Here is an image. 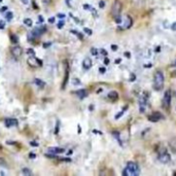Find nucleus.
<instances>
[{
    "mask_svg": "<svg viewBox=\"0 0 176 176\" xmlns=\"http://www.w3.org/2000/svg\"><path fill=\"white\" fill-rule=\"evenodd\" d=\"M105 71H106L105 67H100L99 68V72H100V73H105Z\"/></svg>",
    "mask_w": 176,
    "mask_h": 176,
    "instance_id": "c9c22d12",
    "label": "nucleus"
},
{
    "mask_svg": "<svg viewBox=\"0 0 176 176\" xmlns=\"http://www.w3.org/2000/svg\"><path fill=\"white\" fill-rule=\"evenodd\" d=\"M10 42L11 43H14V44H17L19 42V38L17 35H15V34H10Z\"/></svg>",
    "mask_w": 176,
    "mask_h": 176,
    "instance_id": "a211bd4d",
    "label": "nucleus"
},
{
    "mask_svg": "<svg viewBox=\"0 0 176 176\" xmlns=\"http://www.w3.org/2000/svg\"><path fill=\"white\" fill-rule=\"evenodd\" d=\"M6 143L7 144H16V142H14V141H7Z\"/></svg>",
    "mask_w": 176,
    "mask_h": 176,
    "instance_id": "5fc2aeb1",
    "label": "nucleus"
},
{
    "mask_svg": "<svg viewBox=\"0 0 176 176\" xmlns=\"http://www.w3.org/2000/svg\"><path fill=\"white\" fill-rule=\"evenodd\" d=\"M104 64H105V65H108V64H109V59L108 58L104 59Z\"/></svg>",
    "mask_w": 176,
    "mask_h": 176,
    "instance_id": "c03bdc74",
    "label": "nucleus"
},
{
    "mask_svg": "<svg viewBox=\"0 0 176 176\" xmlns=\"http://www.w3.org/2000/svg\"><path fill=\"white\" fill-rule=\"evenodd\" d=\"M93 133H95V134H99V135H102V132H101V131H97V130H93Z\"/></svg>",
    "mask_w": 176,
    "mask_h": 176,
    "instance_id": "a18cd8bd",
    "label": "nucleus"
},
{
    "mask_svg": "<svg viewBox=\"0 0 176 176\" xmlns=\"http://www.w3.org/2000/svg\"><path fill=\"white\" fill-rule=\"evenodd\" d=\"M73 83H75V84H80V81L77 79V78H75V79H73Z\"/></svg>",
    "mask_w": 176,
    "mask_h": 176,
    "instance_id": "8fccbe9b",
    "label": "nucleus"
},
{
    "mask_svg": "<svg viewBox=\"0 0 176 176\" xmlns=\"http://www.w3.org/2000/svg\"><path fill=\"white\" fill-rule=\"evenodd\" d=\"M34 59H35V61H36V63H37V65L39 66V67H41V66H42V64H43V63H42L41 60H40L39 58H34Z\"/></svg>",
    "mask_w": 176,
    "mask_h": 176,
    "instance_id": "c756f323",
    "label": "nucleus"
},
{
    "mask_svg": "<svg viewBox=\"0 0 176 176\" xmlns=\"http://www.w3.org/2000/svg\"><path fill=\"white\" fill-rule=\"evenodd\" d=\"M75 94L78 96L79 99L83 100V99H84V98L88 96V91H87V90H84V89H83V90H78V91H76Z\"/></svg>",
    "mask_w": 176,
    "mask_h": 176,
    "instance_id": "ddd939ff",
    "label": "nucleus"
},
{
    "mask_svg": "<svg viewBox=\"0 0 176 176\" xmlns=\"http://www.w3.org/2000/svg\"><path fill=\"white\" fill-rule=\"evenodd\" d=\"M77 130H78V134H80V133H81V128H80L79 125H78V127H77Z\"/></svg>",
    "mask_w": 176,
    "mask_h": 176,
    "instance_id": "864d4df0",
    "label": "nucleus"
},
{
    "mask_svg": "<svg viewBox=\"0 0 176 176\" xmlns=\"http://www.w3.org/2000/svg\"><path fill=\"white\" fill-rule=\"evenodd\" d=\"M63 26H64V21H61V22H59V23H58L57 28H58V29H62V28H63Z\"/></svg>",
    "mask_w": 176,
    "mask_h": 176,
    "instance_id": "2f4dec72",
    "label": "nucleus"
},
{
    "mask_svg": "<svg viewBox=\"0 0 176 176\" xmlns=\"http://www.w3.org/2000/svg\"><path fill=\"white\" fill-rule=\"evenodd\" d=\"M61 161H63V162H70L71 160L69 158H66V159H61Z\"/></svg>",
    "mask_w": 176,
    "mask_h": 176,
    "instance_id": "49530a36",
    "label": "nucleus"
},
{
    "mask_svg": "<svg viewBox=\"0 0 176 176\" xmlns=\"http://www.w3.org/2000/svg\"><path fill=\"white\" fill-rule=\"evenodd\" d=\"M121 11H122V2L119 0H115L113 2L112 8H111V15L113 16V18L121 16Z\"/></svg>",
    "mask_w": 176,
    "mask_h": 176,
    "instance_id": "423d86ee",
    "label": "nucleus"
},
{
    "mask_svg": "<svg viewBox=\"0 0 176 176\" xmlns=\"http://www.w3.org/2000/svg\"><path fill=\"white\" fill-rule=\"evenodd\" d=\"M45 157L49 158V159H56L57 158V154L51 153V152H48V153H45Z\"/></svg>",
    "mask_w": 176,
    "mask_h": 176,
    "instance_id": "393cba45",
    "label": "nucleus"
},
{
    "mask_svg": "<svg viewBox=\"0 0 176 176\" xmlns=\"http://www.w3.org/2000/svg\"><path fill=\"white\" fill-rule=\"evenodd\" d=\"M22 173H23V175H26V176H31V175H33L32 174V171L30 170V169H28V168H24L22 170Z\"/></svg>",
    "mask_w": 176,
    "mask_h": 176,
    "instance_id": "6ab92c4d",
    "label": "nucleus"
},
{
    "mask_svg": "<svg viewBox=\"0 0 176 176\" xmlns=\"http://www.w3.org/2000/svg\"><path fill=\"white\" fill-rule=\"evenodd\" d=\"M132 2L135 4V5H141L143 2H144V0H132Z\"/></svg>",
    "mask_w": 176,
    "mask_h": 176,
    "instance_id": "a878e982",
    "label": "nucleus"
},
{
    "mask_svg": "<svg viewBox=\"0 0 176 176\" xmlns=\"http://www.w3.org/2000/svg\"><path fill=\"white\" fill-rule=\"evenodd\" d=\"M30 145H31V146H38V143L37 142H35V141H31V142H30Z\"/></svg>",
    "mask_w": 176,
    "mask_h": 176,
    "instance_id": "4c0bfd02",
    "label": "nucleus"
},
{
    "mask_svg": "<svg viewBox=\"0 0 176 176\" xmlns=\"http://www.w3.org/2000/svg\"><path fill=\"white\" fill-rule=\"evenodd\" d=\"M26 53H27L28 55H30V56H35V51L33 50V49H28Z\"/></svg>",
    "mask_w": 176,
    "mask_h": 176,
    "instance_id": "c85d7f7f",
    "label": "nucleus"
},
{
    "mask_svg": "<svg viewBox=\"0 0 176 176\" xmlns=\"http://www.w3.org/2000/svg\"><path fill=\"white\" fill-rule=\"evenodd\" d=\"M50 2H51V0H43V3L46 4V5H48V4H50Z\"/></svg>",
    "mask_w": 176,
    "mask_h": 176,
    "instance_id": "09e8293b",
    "label": "nucleus"
},
{
    "mask_svg": "<svg viewBox=\"0 0 176 176\" xmlns=\"http://www.w3.org/2000/svg\"><path fill=\"white\" fill-rule=\"evenodd\" d=\"M165 83V76L162 70H157L153 75V90L154 91H162L164 88Z\"/></svg>",
    "mask_w": 176,
    "mask_h": 176,
    "instance_id": "f257e3e1",
    "label": "nucleus"
},
{
    "mask_svg": "<svg viewBox=\"0 0 176 176\" xmlns=\"http://www.w3.org/2000/svg\"><path fill=\"white\" fill-rule=\"evenodd\" d=\"M158 160L160 161L161 163H163V164H167V163H169V162H170L171 157H170V154L168 153V151H167V149L162 148L161 151H159Z\"/></svg>",
    "mask_w": 176,
    "mask_h": 176,
    "instance_id": "39448f33",
    "label": "nucleus"
},
{
    "mask_svg": "<svg viewBox=\"0 0 176 176\" xmlns=\"http://www.w3.org/2000/svg\"><path fill=\"white\" fill-rule=\"evenodd\" d=\"M125 56H127V57H130V54H129V53H125Z\"/></svg>",
    "mask_w": 176,
    "mask_h": 176,
    "instance_id": "4d7b16f0",
    "label": "nucleus"
},
{
    "mask_svg": "<svg viewBox=\"0 0 176 176\" xmlns=\"http://www.w3.org/2000/svg\"><path fill=\"white\" fill-rule=\"evenodd\" d=\"M84 31L85 34H88V35H92L93 34V31L91 29H89V28H84Z\"/></svg>",
    "mask_w": 176,
    "mask_h": 176,
    "instance_id": "cd10ccee",
    "label": "nucleus"
},
{
    "mask_svg": "<svg viewBox=\"0 0 176 176\" xmlns=\"http://www.w3.org/2000/svg\"><path fill=\"white\" fill-rule=\"evenodd\" d=\"M171 29H172L173 31H176V22H174L172 25H171Z\"/></svg>",
    "mask_w": 176,
    "mask_h": 176,
    "instance_id": "79ce46f5",
    "label": "nucleus"
},
{
    "mask_svg": "<svg viewBox=\"0 0 176 176\" xmlns=\"http://www.w3.org/2000/svg\"><path fill=\"white\" fill-rule=\"evenodd\" d=\"M33 83L35 84L38 88H41V89L44 88V85H45V83H44V81L41 80V79H39V78H34V79H33Z\"/></svg>",
    "mask_w": 176,
    "mask_h": 176,
    "instance_id": "dca6fc26",
    "label": "nucleus"
},
{
    "mask_svg": "<svg viewBox=\"0 0 176 176\" xmlns=\"http://www.w3.org/2000/svg\"><path fill=\"white\" fill-rule=\"evenodd\" d=\"M162 106L165 110H169L170 106H171V91L170 90H167L164 94V97H163L162 100Z\"/></svg>",
    "mask_w": 176,
    "mask_h": 176,
    "instance_id": "7ed1b4c3",
    "label": "nucleus"
},
{
    "mask_svg": "<svg viewBox=\"0 0 176 176\" xmlns=\"http://www.w3.org/2000/svg\"><path fill=\"white\" fill-rule=\"evenodd\" d=\"M38 22H39V23H43V22H44L43 17H42V16H39V17H38Z\"/></svg>",
    "mask_w": 176,
    "mask_h": 176,
    "instance_id": "e433bc0d",
    "label": "nucleus"
},
{
    "mask_svg": "<svg viewBox=\"0 0 176 176\" xmlns=\"http://www.w3.org/2000/svg\"><path fill=\"white\" fill-rule=\"evenodd\" d=\"M174 67L176 68V61H175V63H174Z\"/></svg>",
    "mask_w": 176,
    "mask_h": 176,
    "instance_id": "bf43d9fd",
    "label": "nucleus"
},
{
    "mask_svg": "<svg viewBox=\"0 0 176 176\" xmlns=\"http://www.w3.org/2000/svg\"><path fill=\"white\" fill-rule=\"evenodd\" d=\"M118 28L121 30H126V29H129L132 27L133 25V20L130 16H125L124 18L122 19V22L118 24Z\"/></svg>",
    "mask_w": 176,
    "mask_h": 176,
    "instance_id": "20e7f679",
    "label": "nucleus"
},
{
    "mask_svg": "<svg viewBox=\"0 0 176 176\" xmlns=\"http://www.w3.org/2000/svg\"><path fill=\"white\" fill-rule=\"evenodd\" d=\"M10 53H11L12 56H14V58L19 59L21 56H22V54H23V50H22L21 46L15 45V46H12V48L10 49Z\"/></svg>",
    "mask_w": 176,
    "mask_h": 176,
    "instance_id": "9d476101",
    "label": "nucleus"
},
{
    "mask_svg": "<svg viewBox=\"0 0 176 176\" xmlns=\"http://www.w3.org/2000/svg\"><path fill=\"white\" fill-rule=\"evenodd\" d=\"M121 62H122V59H117V60L114 61L115 64H118V63H121Z\"/></svg>",
    "mask_w": 176,
    "mask_h": 176,
    "instance_id": "603ef678",
    "label": "nucleus"
},
{
    "mask_svg": "<svg viewBox=\"0 0 176 176\" xmlns=\"http://www.w3.org/2000/svg\"><path fill=\"white\" fill-rule=\"evenodd\" d=\"M24 24H25L26 26H28V27H32L33 22H32L31 19H25V20H24Z\"/></svg>",
    "mask_w": 176,
    "mask_h": 176,
    "instance_id": "4be33fe9",
    "label": "nucleus"
},
{
    "mask_svg": "<svg viewBox=\"0 0 176 176\" xmlns=\"http://www.w3.org/2000/svg\"><path fill=\"white\" fill-rule=\"evenodd\" d=\"M29 158H30V159H35V158H36V154L33 153V152H30V153H29Z\"/></svg>",
    "mask_w": 176,
    "mask_h": 176,
    "instance_id": "58836bf2",
    "label": "nucleus"
},
{
    "mask_svg": "<svg viewBox=\"0 0 176 176\" xmlns=\"http://www.w3.org/2000/svg\"><path fill=\"white\" fill-rule=\"evenodd\" d=\"M49 152L55 153V154H60V153H64L65 152V149L62 147H49Z\"/></svg>",
    "mask_w": 176,
    "mask_h": 176,
    "instance_id": "f8f14e48",
    "label": "nucleus"
},
{
    "mask_svg": "<svg viewBox=\"0 0 176 176\" xmlns=\"http://www.w3.org/2000/svg\"><path fill=\"white\" fill-rule=\"evenodd\" d=\"M50 45H51V42H45V43H43V44H42V46H43L44 49H48V48H50Z\"/></svg>",
    "mask_w": 176,
    "mask_h": 176,
    "instance_id": "473e14b6",
    "label": "nucleus"
},
{
    "mask_svg": "<svg viewBox=\"0 0 176 176\" xmlns=\"http://www.w3.org/2000/svg\"><path fill=\"white\" fill-rule=\"evenodd\" d=\"M4 124H5L6 127H12V126H18L19 122L16 118H6L4 121Z\"/></svg>",
    "mask_w": 176,
    "mask_h": 176,
    "instance_id": "9b49d317",
    "label": "nucleus"
},
{
    "mask_svg": "<svg viewBox=\"0 0 176 176\" xmlns=\"http://www.w3.org/2000/svg\"><path fill=\"white\" fill-rule=\"evenodd\" d=\"M59 131H60V123L58 122L57 125H56V128H55V135H58L59 134Z\"/></svg>",
    "mask_w": 176,
    "mask_h": 176,
    "instance_id": "bb28decb",
    "label": "nucleus"
},
{
    "mask_svg": "<svg viewBox=\"0 0 176 176\" xmlns=\"http://www.w3.org/2000/svg\"><path fill=\"white\" fill-rule=\"evenodd\" d=\"M7 10V6H3L0 8V12H4V11H6Z\"/></svg>",
    "mask_w": 176,
    "mask_h": 176,
    "instance_id": "37998d69",
    "label": "nucleus"
},
{
    "mask_svg": "<svg viewBox=\"0 0 176 176\" xmlns=\"http://www.w3.org/2000/svg\"><path fill=\"white\" fill-rule=\"evenodd\" d=\"M84 8L85 10H91V11H93L94 15L96 16V10L94 9V8H93L91 5H89V4H84Z\"/></svg>",
    "mask_w": 176,
    "mask_h": 176,
    "instance_id": "aec40b11",
    "label": "nucleus"
},
{
    "mask_svg": "<svg viewBox=\"0 0 176 176\" xmlns=\"http://www.w3.org/2000/svg\"><path fill=\"white\" fill-rule=\"evenodd\" d=\"M90 110H93V105H90Z\"/></svg>",
    "mask_w": 176,
    "mask_h": 176,
    "instance_id": "13d9d810",
    "label": "nucleus"
},
{
    "mask_svg": "<svg viewBox=\"0 0 176 176\" xmlns=\"http://www.w3.org/2000/svg\"><path fill=\"white\" fill-rule=\"evenodd\" d=\"M12 18H14V14H12L11 11H7L6 14H5V19L7 21H11Z\"/></svg>",
    "mask_w": 176,
    "mask_h": 176,
    "instance_id": "412c9836",
    "label": "nucleus"
},
{
    "mask_svg": "<svg viewBox=\"0 0 176 176\" xmlns=\"http://www.w3.org/2000/svg\"><path fill=\"white\" fill-rule=\"evenodd\" d=\"M111 50H117V45H114V44H112V45H111Z\"/></svg>",
    "mask_w": 176,
    "mask_h": 176,
    "instance_id": "3c124183",
    "label": "nucleus"
},
{
    "mask_svg": "<svg viewBox=\"0 0 176 176\" xmlns=\"http://www.w3.org/2000/svg\"><path fill=\"white\" fill-rule=\"evenodd\" d=\"M70 32H71L72 34H74V35H75V36H77V37H78V38H79V39H80V40H83V38H84V37H83V35H81V34H80L79 32H77V31H75V30H71V31H70Z\"/></svg>",
    "mask_w": 176,
    "mask_h": 176,
    "instance_id": "5701e85b",
    "label": "nucleus"
},
{
    "mask_svg": "<svg viewBox=\"0 0 176 176\" xmlns=\"http://www.w3.org/2000/svg\"><path fill=\"white\" fill-rule=\"evenodd\" d=\"M108 98H109V99H111V100H113V101L117 100L118 99V94H117V92H115V91L109 92L108 93Z\"/></svg>",
    "mask_w": 176,
    "mask_h": 176,
    "instance_id": "f3484780",
    "label": "nucleus"
},
{
    "mask_svg": "<svg viewBox=\"0 0 176 176\" xmlns=\"http://www.w3.org/2000/svg\"><path fill=\"white\" fill-rule=\"evenodd\" d=\"M147 103H148L147 96L142 95V96H141V97L139 98V108H140V112H141V113H143L144 111L146 110Z\"/></svg>",
    "mask_w": 176,
    "mask_h": 176,
    "instance_id": "6e6552de",
    "label": "nucleus"
},
{
    "mask_svg": "<svg viewBox=\"0 0 176 176\" xmlns=\"http://www.w3.org/2000/svg\"><path fill=\"white\" fill-rule=\"evenodd\" d=\"M101 54H102V55H104V56H107V51H106L105 50H103V49H102V50H101Z\"/></svg>",
    "mask_w": 176,
    "mask_h": 176,
    "instance_id": "de8ad7c7",
    "label": "nucleus"
},
{
    "mask_svg": "<svg viewBox=\"0 0 176 176\" xmlns=\"http://www.w3.org/2000/svg\"><path fill=\"white\" fill-rule=\"evenodd\" d=\"M45 31H46V28L44 27L43 25H41V26H38V27L34 28L32 31H31V34L33 35V37L36 39V38H38V37L41 35V34H43Z\"/></svg>",
    "mask_w": 176,
    "mask_h": 176,
    "instance_id": "0eeeda50",
    "label": "nucleus"
},
{
    "mask_svg": "<svg viewBox=\"0 0 176 176\" xmlns=\"http://www.w3.org/2000/svg\"><path fill=\"white\" fill-rule=\"evenodd\" d=\"M124 176H138L140 175V169L138 164L135 162H128L127 167L123 171Z\"/></svg>",
    "mask_w": 176,
    "mask_h": 176,
    "instance_id": "f03ea898",
    "label": "nucleus"
},
{
    "mask_svg": "<svg viewBox=\"0 0 176 176\" xmlns=\"http://www.w3.org/2000/svg\"><path fill=\"white\" fill-rule=\"evenodd\" d=\"M104 6H105V2H104V1H100V2H99V7H100V8H103Z\"/></svg>",
    "mask_w": 176,
    "mask_h": 176,
    "instance_id": "a19ab883",
    "label": "nucleus"
},
{
    "mask_svg": "<svg viewBox=\"0 0 176 176\" xmlns=\"http://www.w3.org/2000/svg\"><path fill=\"white\" fill-rule=\"evenodd\" d=\"M126 109H127V106H126V107H124V109H123V110L121 111V112H118V113H117V115H115V117H114V118H115V119H118V118L121 117L122 115L124 114V112H125V110H126Z\"/></svg>",
    "mask_w": 176,
    "mask_h": 176,
    "instance_id": "b1692460",
    "label": "nucleus"
},
{
    "mask_svg": "<svg viewBox=\"0 0 176 176\" xmlns=\"http://www.w3.org/2000/svg\"><path fill=\"white\" fill-rule=\"evenodd\" d=\"M55 21H56V18H55V17H51V18L49 19V23H50V24H54Z\"/></svg>",
    "mask_w": 176,
    "mask_h": 176,
    "instance_id": "f704fd0d",
    "label": "nucleus"
},
{
    "mask_svg": "<svg viewBox=\"0 0 176 176\" xmlns=\"http://www.w3.org/2000/svg\"><path fill=\"white\" fill-rule=\"evenodd\" d=\"M57 17H58V18H60V19H64V18H66V16L64 15V14H58V15H57Z\"/></svg>",
    "mask_w": 176,
    "mask_h": 176,
    "instance_id": "ea45409f",
    "label": "nucleus"
},
{
    "mask_svg": "<svg viewBox=\"0 0 176 176\" xmlns=\"http://www.w3.org/2000/svg\"><path fill=\"white\" fill-rule=\"evenodd\" d=\"M164 118V115H163L161 112H159V111H154L152 112L151 115L148 117V119L152 123H157V122H160L161 119Z\"/></svg>",
    "mask_w": 176,
    "mask_h": 176,
    "instance_id": "1a4fd4ad",
    "label": "nucleus"
},
{
    "mask_svg": "<svg viewBox=\"0 0 176 176\" xmlns=\"http://www.w3.org/2000/svg\"><path fill=\"white\" fill-rule=\"evenodd\" d=\"M68 79H69V68L67 67V70L65 72V77H64V80H63V84H62V90H65L66 85L68 84Z\"/></svg>",
    "mask_w": 176,
    "mask_h": 176,
    "instance_id": "4468645a",
    "label": "nucleus"
},
{
    "mask_svg": "<svg viewBox=\"0 0 176 176\" xmlns=\"http://www.w3.org/2000/svg\"><path fill=\"white\" fill-rule=\"evenodd\" d=\"M5 28V22L4 21H0V29H4Z\"/></svg>",
    "mask_w": 176,
    "mask_h": 176,
    "instance_id": "72a5a7b5",
    "label": "nucleus"
},
{
    "mask_svg": "<svg viewBox=\"0 0 176 176\" xmlns=\"http://www.w3.org/2000/svg\"><path fill=\"white\" fill-rule=\"evenodd\" d=\"M91 54H92L93 56H97V55H98V50H97V49L92 48V49H91Z\"/></svg>",
    "mask_w": 176,
    "mask_h": 176,
    "instance_id": "7c9ffc66",
    "label": "nucleus"
},
{
    "mask_svg": "<svg viewBox=\"0 0 176 176\" xmlns=\"http://www.w3.org/2000/svg\"><path fill=\"white\" fill-rule=\"evenodd\" d=\"M83 66L84 69H90L92 67V60L90 58H85L83 61Z\"/></svg>",
    "mask_w": 176,
    "mask_h": 176,
    "instance_id": "2eb2a0df",
    "label": "nucleus"
},
{
    "mask_svg": "<svg viewBox=\"0 0 176 176\" xmlns=\"http://www.w3.org/2000/svg\"><path fill=\"white\" fill-rule=\"evenodd\" d=\"M22 2H23L24 4H27V3H28V0H22Z\"/></svg>",
    "mask_w": 176,
    "mask_h": 176,
    "instance_id": "6e6d98bb",
    "label": "nucleus"
},
{
    "mask_svg": "<svg viewBox=\"0 0 176 176\" xmlns=\"http://www.w3.org/2000/svg\"><path fill=\"white\" fill-rule=\"evenodd\" d=\"M0 2H2V0H0Z\"/></svg>",
    "mask_w": 176,
    "mask_h": 176,
    "instance_id": "052dcab7",
    "label": "nucleus"
}]
</instances>
